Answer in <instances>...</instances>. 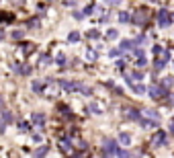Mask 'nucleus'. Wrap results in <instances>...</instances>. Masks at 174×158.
<instances>
[{
  "mask_svg": "<svg viewBox=\"0 0 174 158\" xmlns=\"http://www.w3.org/2000/svg\"><path fill=\"white\" fill-rule=\"evenodd\" d=\"M145 19H148V14H145V10H141V12H137V14H135V19H133V21H135V25H143V23H145Z\"/></svg>",
  "mask_w": 174,
  "mask_h": 158,
  "instance_id": "obj_4",
  "label": "nucleus"
},
{
  "mask_svg": "<svg viewBox=\"0 0 174 158\" xmlns=\"http://www.w3.org/2000/svg\"><path fill=\"white\" fill-rule=\"evenodd\" d=\"M133 92H135V95H143V92H145V86H143V84H133Z\"/></svg>",
  "mask_w": 174,
  "mask_h": 158,
  "instance_id": "obj_7",
  "label": "nucleus"
},
{
  "mask_svg": "<svg viewBox=\"0 0 174 158\" xmlns=\"http://www.w3.org/2000/svg\"><path fill=\"white\" fill-rule=\"evenodd\" d=\"M33 121H35V125H43L45 117H43V115H39V113H35V115H33Z\"/></svg>",
  "mask_w": 174,
  "mask_h": 158,
  "instance_id": "obj_8",
  "label": "nucleus"
},
{
  "mask_svg": "<svg viewBox=\"0 0 174 158\" xmlns=\"http://www.w3.org/2000/svg\"><path fill=\"white\" fill-rule=\"evenodd\" d=\"M64 4H66V6H74V4H76V0H64Z\"/></svg>",
  "mask_w": 174,
  "mask_h": 158,
  "instance_id": "obj_20",
  "label": "nucleus"
},
{
  "mask_svg": "<svg viewBox=\"0 0 174 158\" xmlns=\"http://www.w3.org/2000/svg\"><path fill=\"white\" fill-rule=\"evenodd\" d=\"M45 152H47V148H41V150H37V152H35V158H43V156H45Z\"/></svg>",
  "mask_w": 174,
  "mask_h": 158,
  "instance_id": "obj_18",
  "label": "nucleus"
},
{
  "mask_svg": "<svg viewBox=\"0 0 174 158\" xmlns=\"http://www.w3.org/2000/svg\"><path fill=\"white\" fill-rule=\"evenodd\" d=\"M105 2H107V4H121L123 0H105Z\"/></svg>",
  "mask_w": 174,
  "mask_h": 158,
  "instance_id": "obj_21",
  "label": "nucleus"
},
{
  "mask_svg": "<svg viewBox=\"0 0 174 158\" xmlns=\"http://www.w3.org/2000/svg\"><path fill=\"white\" fill-rule=\"evenodd\" d=\"M117 156L119 158H131V152L129 150H117Z\"/></svg>",
  "mask_w": 174,
  "mask_h": 158,
  "instance_id": "obj_14",
  "label": "nucleus"
},
{
  "mask_svg": "<svg viewBox=\"0 0 174 158\" xmlns=\"http://www.w3.org/2000/svg\"><path fill=\"white\" fill-rule=\"evenodd\" d=\"M154 144H156V146H164V144H166V136H164V133L160 131V133H158V136L154 138Z\"/></svg>",
  "mask_w": 174,
  "mask_h": 158,
  "instance_id": "obj_6",
  "label": "nucleus"
},
{
  "mask_svg": "<svg viewBox=\"0 0 174 158\" xmlns=\"http://www.w3.org/2000/svg\"><path fill=\"white\" fill-rule=\"evenodd\" d=\"M59 84H62V86H66V90H78V86H80L78 82H68V80H62Z\"/></svg>",
  "mask_w": 174,
  "mask_h": 158,
  "instance_id": "obj_5",
  "label": "nucleus"
},
{
  "mask_svg": "<svg viewBox=\"0 0 174 158\" xmlns=\"http://www.w3.org/2000/svg\"><path fill=\"white\" fill-rule=\"evenodd\" d=\"M119 142H121V144H125V146H127V144H129V142H131L129 133H121V136H119Z\"/></svg>",
  "mask_w": 174,
  "mask_h": 158,
  "instance_id": "obj_11",
  "label": "nucleus"
},
{
  "mask_svg": "<svg viewBox=\"0 0 174 158\" xmlns=\"http://www.w3.org/2000/svg\"><path fill=\"white\" fill-rule=\"evenodd\" d=\"M0 105H2V99H0Z\"/></svg>",
  "mask_w": 174,
  "mask_h": 158,
  "instance_id": "obj_25",
  "label": "nucleus"
},
{
  "mask_svg": "<svg viewBox=\"0 0 174 158\" xmlns=\"http://www.w3.org/2000/svg\"><path fill=\"white\" fill-rule=\"evenodd\" d=\"M170 21H172V14H170L166 8H160V12H158V23H160V27H168Z\"/></svg>",
  "mask_w": 174,
  "mask_h": 158,
  "instance_id": "obj_1",
  "label": "nucleus"
},
{
  "mask_svg": "<svg viewBox=\"0 0 174 158\" xmlns=\"http://www.w3.org/2000/svg\"><path fill=\"white\" fill-rule=\"evenodd\" d=\"M145 115H150V117L154 119V121H158V119H160V115H158L154 109H148V111H145Z\"/></svg>",
  "mask_w": 174,
  "mask_h": 158,
  "instance_id": "obj_16",
  "label": "nucleus"
},
{
  "mask_svg": "<svg viewBox=\"0 0 174 158\" xmlns=\"http://www.w3.org/2000/svg\"><path fill=\"white\" fill-rule=\"evenodd\" d=\"M68 39L72 41V43H76V41H80V33H78V31H74V33H70V37H68Z\"/></svg>",
  "mask_w": 174,
  "mask_h": 158,
  "instance_id": "obj_17",
  "label": "nucleus"
},
{
  "mask_svg": "<svg viewBox=\"0 0 174 158\" xmlns=\"http://www.w3.org/2000/svg\"><path fill=\"white\" fill-rule=\"evenodd\" d=\"M119 21H121V23H129L131 14H129V12H121V14H119Z\"/></svg>",
  "mask_w": 174,
  "mask_h": 158,
  "instance_id": "obj_12",
  "label": "nucleus"
},
{
  "mask_svg": "<svg viewBox=\"0 0 174 158\" xmlns=\"http://www.w3.org/2000/svg\"><path fill=\"white\" fill-rule=\"evenodd\" d=\"M133 45H135L133 41H121V51H123V49H131Z\"/></svg>",
  "mask_w": 174,
  "mask_h": 158,
  "instance_id": "obj_15",
  "label": "nucleus"
},
{
  "mask_svg": "<svg viewBox=\"0 0 174 158\" xmlns=\"http://www.w3.org/2000/svg\"><path fill=\"white\" fill-rule=\"evenodd\" d=\"M92 12H94V6H92V4H90V6H86V8H84V14H92Z\"/></svg>",
  "mask_w": 174,
  "mask_h": 158,
  "instance_id": "obj_19",
  "label": "nucleus"
},
{
  "mask_svg": "<svg viewBox=\"0 0 174 158\" xmlns=\"http://www.w3.org/2000/svg\"><path fill=\"white\" fill-rule=\"evenodd\" d=\"M137 64L139 66H145V58H137Z\"/></svg>",
  "mask_w": 174,
  "mask_h": 158,
  "instance_id": "obj_22",
  "label": "nucleus"
},
{
  "mask_svg": "<svg viewBox=\"0 0 174 158\" xmlns=\"http://www.w3.org/2000/svg\"><path fill=\"white\" fill-rule=\"evenodd\" d=\"M117 35H119L117 29H109V31H107V39H117Z\"/></svg>",
  "mask_w": 174,
  "mask_h": 158,
  "instance_id": "obj_9",
  "label": "nucleus"
},
{
  "mask_svg": "<svg viewBox=\"0 0 174 158\" xmlns=\"http://www.w3.org/2000/svg\"><path fill=\"white\" fill-rule=\"evenodd\" d=\"M170 133L174 136V123H170Z\"/></svg>",
  "mask_w": 174,
  "mask_h": 158,
  "instance_id": "obj_23",
  "label": "nucleus"
},
{
  "mask_svg": "<svg viewBox=\"0 0 174 158\" xmlns=\"http://www.w3.org/2000/svg\"><path fill=\"white\" fill-rule=\"evenodd\" d=\"M102 148H105V152H107V154H117V150H119V148H117V144H115L113 140H109V138L102 142Z\"/></svg>",
  "mask_w": 174,
  "mask_h": 158,
  "instance_id": "obj_3",
  "label": "nucleus"
},
{
  "mask_svg": "<svg viewBox=\"0 0 174 158\" xmlns=\"http://www.w3.org/2000/svg\"><path fill=\"white\" fill-rule=\"evenodd\" d=\"M86 35H88V39H98V37H100V33H98L96 29H90Z\"/></svg>",
  "mask_w": 174,
  "mask_h": 158,
  "instance_id": "obj_10",
  "label": "nucleus"
},
{
  "mask_svg": "<svg viewBox=\"0 0 174 158\" xmlns=\"http://www.w3.org/2000/svg\"><path fill=\"white\" fill-rule=\"evenodd\" d=\"M33 90H35V92H41V90H43V82L35 80V82H33Z\"/></svg>",
  "mask_w": 174,
  "mask_h": 158,
  "instance_id": "obj_13",
  "label": "nucleus"
},
{
  "mask_svg": "<svg viewBox=\"0 0 174 158\" xmlns=\"http://www.w3.org/2000/svg\"><path fill=\"white\" fill-rule=\"evenodd\" d=\"M2 37H4V33H2V31H0V39H2Z\"/></svg>",
  "mask_w": 174,
  "mask_h": 158,
  "instance_id": "obj_24",
  "label": "nucleus"
},
{
  "mask_svg": "<svg viewBox=\"0 0 174 158\" xmlns=\"http://www.w3.org/2000/svg\"><path fill=\"white\" fill-rule=\"evenodd\" d=\"M150 95L154 99H160V97H166L168 95V88L166 86H154V88H150Z\"/></svg>",
  "mask_w": 174,
  "mask_h": 158,
  "instance_id": "obj_2",
  "label": "nucleus"
},
{
  "mask_svg": "<svg viewBox=\"0 0 174 158\" xmlns=\"http://www.w3.org/2000/svg\"><path fill=\"white\" fill-rule=\"evenodd\" d=\"M172 19H174V12H172Z\"/></svg>",
  "mask_w": 174,
  "mask_h": 158,
  "instance_id": "obj_26",
  "label": "nucleus"
}]
</instances>
